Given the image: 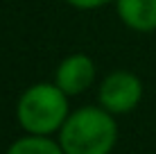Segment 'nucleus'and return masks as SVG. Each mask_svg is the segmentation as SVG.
Segmentation results:
<instances>
[{
  "instance_id": "2",
  "label": "nucleus",
  "mask_w": 156,
  "mask_h": 154,
  "mask_svg": "<svg viewBox=\"0 0 156 154\" xmlns=\"http://www.w3.org/2000/svg\"><path fill=\"white\" fill-rule=\"evenodd\" d=\"M18 123L27 134L48 136L68 118L66 93L57 84H34L18 100Z\"/></svg>"
},
{
  "instance_id": "3",
  "label": "nucleus",
  "mask_w": 156,
  "mask_h": 154,
  "mask_svg": "<svg viewBox=\"0 0 156 154\" xmlns=\"http://www.w3.org/2000/svg\"><path fill=\"white\" fill-rule=\"evenodd\" d=\"M143 84L131 73H111L100 86V104L111 113H127L140 102Z\"/></svg>"
},
{
  "instance_id": "4",
  "label": "nucleus",
  "mask_w": 156,
  "mask_h": 154,
  "mask_svg": "<svg viewBox=\"0 0 156 154\" xmlns=\"http://www.w3.org/2000/svg\"><path fill=\"white\" fill-rule=\"evenodd\" d=\"M95 79V63L86 55H73L63 59L57 68L55 84L66 95H77L86 91Z\"/></svg>"
},
{
  "instance_id": "7",
  "label": "nucleus",
  "mask_w": 156,
  "mask_h": 154,
  "mask_svg": "<svg viewBox=\"0 0 156 154\" xmlns=\"http://www.w3.org/2000/svg\"><path fill=\"white\" fill-rule=\"evenodd\" d=\"M66 2L77 7V9H95V7H102V5L111 2V0H66Z\"/></svg>"
},
{
  "instance_id": "5",
  "label": "nucleus",
  "mask_w": 156,
  "mask_h": 154,
  "mask_svg": "<svg viewBox=\"0 0 156 154\" xmlns=\"http://www.w3.org/2000/svg\"><path fill=\"white\" fill-rule=\"evenodd\" d=\"M118 16L136 32L156 30V0H118Z\"/></svg>"
},
{
  "instance_id": "1",
  "label": "nucleus",
  "mask_w": 156,
  "mask_h": 154,
  "mask_svg": "<svg viewBox=\"0 0 156 154\" xmlns=\"http://www.w3.org/2000/svg\"><path fill=\"white\" fill-rule=\"evenodd\" d=\"M115 138V120L106 109L98 107H86L68 116L59 134V143L66 154H109Z\"/></svg>"
},
{
  "instance_id": "6",
  "label": "nucleus",
  "mask_w": 156,
  "mask_h": 154,
  "mask_svg": "<svg viewBox=\"0 0 156 154\" xmlns=\"http://www.w3.org/2000/svg\"><path fill=\"white\" fill-rule=\"evenodd\" d=\"M7 154H66V152H63L61 143H55L39 134H30L25 138L16 141L7 150Z\"/></svg>"
}]
</instances>
